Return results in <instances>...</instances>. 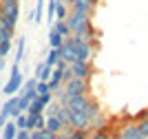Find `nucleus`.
<instances>
[{
  "instance_id": "nucleus-30",
  "label": "nucleus",
  "mask_w": 148,
  "mask_h": 139,
  "mask_svg": "<svg viewBox=\"0 0 148 139\" xmlns=\"http://www.w3.org/2000/svg\"><path fill=\"white\" fill-rule=\"evenodd\" d=\"M71 139H88V130H73Z\"/></svg>"
},
{
  "instance_id": "nucleus-26",
  "label": "nucleus",
  "mask_w": 148,
  "mask_h": 139,
  "mask_svg": "<svg viewBox=\"0 0 148 139\" xmlns=\"http://www.w3.org/2000/svg\"><path fill=\"white\" fill-rule=\"evenodd\" d=\"M36 93H38V95H44V93H51V88H49V84H47V82L38 79V84H36Z\"/></svg>"
},
{
  "instance_id": "nucleus-36",
  "label": "nucleus",
  "mask_w": 148,
  "mask_h": 139,
  "mask_svg": "<svg viewBox=\"0 0 148 139\" xmlns=\"http://www.w3.org/2000/svg\"><path fill=\"white\" fill-rule=\"evenodd\" d=\"M0 2H20V0H0Z\"/></svg>"
},
{
  "instance_id": "nucleus-17",
  "label": "nucleus",
  "mask_w": 148,
  "mask_h": 139,
  "mask_svg": "<svg viewBox=\"0 0 148 139\" xmlns=\"http://www.w3.org/2000/svg\"><path fill=\"white\" fill-rule=\"evenodd\" d=\"M44 7H47V0H38V2H36V9H33V22H42Z\"/></svg>"
},
{
  "instance_id": "nucleus-19",
  "label": "nucleus",
  "mask_w": 148,
  "mask_h": 139,
  "mask_svg": "<svg viewBox=\"0 0 148 139\" xmlns=\"http://www.w3.org/2000/svg\"><path fill=\"white\" fill-rule=\"evenodd\" d=\"M47 64L49 66H56L58 62H60V49H53V47H49V53H47Z\"/></svg>"
},
{
  "instance_id": "nucleus-16",
  "label": "nucleus",
  "mask_w": 148,
  "mask_h": 139,
  "mask_svg": "<svg viewBox=\"0 0 148 139\" xmlns=\"http://www.w3.org/2000/svg\"><path fill=\"white\" fill-rule=\"evenodd\" d=\"M58 2L60 0H47V20H49V24H53V20H56V9H58Z\"/></svg>"
},
{
  "instance_id": "nucleus-13",
  "label": "nucleus",
  "mask_w": 148,
  "mask_h": 139,
  "mask_svg": "<svg viewBox=\"0 0 148 139\" xmlns=\"http://www.w3.org/2000/svg\"><path fill=\"white\" fill-rule=\"evenodd\" d=\"M99 113H102L99 104L95 102V99H91V97H88V102H86V108H84V115H86L88 119H93V117H97Z\"/></svg>"
},
{
  "instance_id": "nucleus-21",
  "label": "nucleus",
  "mask_w": 148,
  "mask_h": 139,
  "mask_svg": "<svg viewBox=\"0 0 148 139\" xmlns=\"http://www.w3.org/2000/svg\"><path fill=\"white\" fill-rule=\"evenodd\" d=\"M88 139H111V128H99V130H91Z\"/></svg>"
},
{
  "instance_id": "nucleus-34",
  "label": "nucleus",
  "mask_w": 148,
  "mask_h": 139,
  "mask_svg": "<svg viewBox=\"0 0 148 139\" xmlns=\"http://www.w3.org/2000/svg\"><path fill=\"white\" fill-rule=\"evenodd\" d=\"M88 5H91V7H93V9H95V7H97V5H99V0H88Z\"/></svg>"
},
{
  "instance_id": "nucleus-23",
  "label": "nucleus",
  "mask_w": 148,
  "mask_h": 139,
  "mask_svg": "<svg viewBox=\"0 0 148 139\" xmlns=\"http://www.w3.org/2000/svg\"><path fill=\"white\" fill-rule=\"evenodd\" d=\"M66 16H69V5L60 0V2H58V9H56V20H64Z\"/></svg>"
},
{
  "instance_id": "nucleus-15",
  "label": "nucleus",
  "mask_w": 148,
  "mask_h": 139,
  "mask_svg": "<svg viewBox=\"0 0 148 139\" xmlns=\"http://www.w3.org/2000/svg\"><path fill=\"white\" fill-rule=\"evenodd\" d=\"M64 42V38L60 36V33H58L56 29H53V27H51L49 29V47H53V49H60V44Z\"/></svg>"
},
{
  "instance_id": "nucleus-22",
  "label": "nucleus",
  "mask_w": 148,
  "mask_h": 139,
  "mask_svg": "<svg viewBox=\"0 0 148 139\" xmlns=\"http://www.w3.org/2000/svg\"><path fill=\"white\" fill-rule=\"evenodd\" d=\"M25 44H27L25 38H18V51H16V58H13V62H16V64H20V62H22V58H25Z\"/></svg>"
},
{
  "instance_id": "nucleus-35",
  "label": "nucleus",
  "mask_w": 148,
  "mask_h": 139,
  "mask_svg": "<svg viewBox=\"0 0 148 139\" xmlns=\"http://www.w3.org/2000/svg\"><path fill=\"white\" fill-rule=\"evenodd\" d=\"M5 121H7V119H5V117H2V115H0V128L5 126Z\"/></svg>"
},
{
  "instance_id": "nucleus-6",
  "label": "nucleus",
  "mask_w": 148,
  "mask_h": 139,
  "mask_svg": "<svg viewBox=\"0 0 148 139\" xmlns=\"http://www.w3.org/2000/svg\"><path fill=\"white\" fill-rule=\"evenodd\" d=\"M66 106L71 110H82L84 113V108H86V102H88V95H66Z\"/></svg>"
},
{
  "instance_id": "nucleus-25",
  "label": "nucleus",
  "mask_w": 148,
  "mask_h": 139,
  "mask_svg": "<svg viewBox=\"0 0 148 139\" xmlns=\"http://www.w3.org/2000/svg\"><path fill=\"white\" fill-rule=\"evenodd\" d=\"M27 119H29V115H27V113H20L18 117H13L16 126H18V128H25V130H27Z\"/></svg>"
},
{
  "instance_id": "nucleus-29",
  "label": "nucleus",
  "mask_w": 148,
  "mask_h": 139,
  "mask_svg": "<svg viewBox=\"0 0 148 139\" xmlns=\"http://www.w3.org/2000/svg\"><path fill=\"white\" fill-rule=\"evenodd\" d=\"M16 139H31V130L18 128V130H16Z\"/></svg>"
},
{
  "instance_id": "nucleus-31",
  "label": "nucleus",
  "mask_w": 148,
  "mask_h": 139,
  "mask_svg": "<svg viewBox=\"0 0 148 139\" xmlns=\"http://www.w3.org/2000/svg\"><path fill=\"white\" fill-rule=\"evenodd\" d=\"M42 139H58V135L51 133V130H47V128H42Z\"/></svg>"
},
{
  "instance_id": "nucleus-5",
  "label": "nucleus",
  "mask_w": 148,
  "mask_h": 139,
  "mask_svg": "<svg viewBox=\"0 0 148 139\" xmlns=\"http://www.w3.org/2000/svg\"><path fill=\"white\" fill-rule=\"evenodd\" d=\"M0 13L7 16L9 20L18 22L20 18V2H0Z\"/></svg>"
},
{
  "instance_id": "nucleus-11",
  "label": "nucleus",
  "mask_w": 148,
  "mask_h": 139,
  "mask_svg": "<svg viewBox=\"0 0 148 139\" xmlns=\"http://www.w3.org/2000/svg\"><path fill=\"white\" fill-rule=\"evenodd\" d=\"M51 71H53V66H49L47 62H40V64H36V75H33V77L47 82V79L51 77Z\"/></svg>"
},
{
  "instance_id": "nucleus-24",
  "label": "nucleus",
  "mask_w": 148,
  "mask_h": 139,
  "mask_svg": "<svg viewBox=\"0 0 148 139\" xmlns=\"http://www.w3.org/2000/svg\"><path fill=\"white\" fill-rule=\"evenodd\" d=\"M36 84H38V77H29L27 82H22V88H20L18 93H25V91H33V88H36Z\"/></svg>"
},
{
  "instance_id": "nucleus-12",
  "label": "nucleus",
  "mask_w": 148,
  "mask_h": 139,
  "mask_svg": "<svg viewBox=\"0 0 148 139\" xmlns=\"http://www.w3.org/2000/svg\"><path fill=\"white\" fill-rule=\"evenodd\" d=\"M16 24H18V22H13V20H9L7 16L0 13V31H2V33H9V36L13 38V33H16Z\"/></svg>"
},
{
  "instance_id": "nucleus-20",
  "label": "nucleus",
  "mask_w": 148,
  "mask_h": 139,
  "mask_svg": "<svg viewBox=\"0 0 148 139\" xmlns=\"http://www.w3.org/2000/svg\"><path fill=\"white\" fill-rule=\"evenodd\" d=\"M69 106H64V104H58V110H56V117L62 121V124H69Z\"/></svg>"
},
{
  "instance_id": "nucleus-2",
  "label": "nucleus",
  "mask_w": 148,
  "mask_h": 139,
  "mask_svg": "<svg viewBox=\"0 0 148 139\" xmlns=\"http://www.w3.org/2000/svg\"><path fill=\"white\" fill-rule=\"evenodd\" d=\"M64 86V93L66 95H88L91 93V84L88 79H82V77H71Z\"/></svg>"
},
{
  "instance_id": "nucleus-3",
  "label": "nucleus",
  "mask_w": 148,
  "mask_h": 139,
  "mask_svg": "<svg viewBox=\"0 0 148 139\" xmlns=\"http://www.w3.org/2000/svg\"><path fill=\"white\" fill-rule=\"evenodd\" d=\"M69 126H73V130H88L91 133V119L82 110H71L69 113Z\"/></svg>"
},
{
  "instance_id": "nucleus-37",
  "label": "nucleus",
  "mask_w": 148,
  "mask_h": 139,
  "mask_svg": "<svg viewBox=\"0 0 148 139\" xmlns=\"http://www.w3.org/2000/svg\"><path fill=\"white\" fill-rule=\"evenodd\" d=\"M144 110H146V115H144V119H148V106H146V108H144Z\"/></svg>"
},
{
  "instance_id": "nucleus-1",
  "label": "nucleus",
  "mask_w": 148,
  "mask_h": 139,
  "mask_svg": "<svg viewBox=\"0 0 148 139\" xmlns=\"http://www.w3.org/2000/svg\"><path fill=\"white\" fill-rule=\"evenodd\" d=\"M22 82H25V77H22V73H20V64H16L13 62L11 64V73H9V79L5 82V86H2V91L7 97L13 95V93H18L20 88H22Z\"/></svg>"
},
{
  "instance_id": "nucleus-10",
  "label": "nucleus",
  "mask_w": 148,
  "mask_h": 139,
  "mask_svg": "<svg viewBox=\"0 0 148 139\" xmlns=\"http://www.w3.org/2000/svg\"><path fill=\"white\" fill-rule=\"evenodd\" d=\"M44 128V113L40 115H29L27 119V130H42Z\"/></svg>"
},
{
  "instance_id": "nucleus-18",
  "label": "nucleus",
  "mask_w": 148,
  "mask_h": 139,
  "mask_svg": "<svg viewBox=\"0 0 148 139\" xmlns=\"http://www.w3.org/2000/svg\"><path fill=\"white\" fill-rule=\"evenodd\" d=\"M51 27H53V29H56L62 38H69V36H71V29L66 27V22H64V20H53V24H51Z\"/></svg>"
},
{
  "instance_id": "nucleus-8",
  "label": "nucleus",
  "mask_w": 148,
  "mask_h": 139,
  "mask_svg": "<svg viewBox=\"0 0 148 139\" xmlns=\"http://www.w3.org/2000/svg\"><path fill=\"white\" fill-rule=\"evenodd\" d=\"M64 126H66V124H62V121L58 119L56 115H47V117H44V128H47V130H51V133H56V135H58Z\"/></svg>"
},
{
  "instance_id": "nucleus-39",
  "label": "nucleus",
  "mask_w": 148,
  "mask_h": 139,
  "mask_svg": "<svg viewBox=\"0 0 148 139\" xmlns=\"http://www.w3.org/2000/svg\"><path fill=\"white\" fill-rule=\"evenodd\" d=\"M2 66H5V64H0V71H2Z\"/></svg>"
},
{
  "instance_id": "nucleus-27",
  "label": "nucleus",
  "mask_w": 148,
  "mask_h": 139,
  "mask_svg": "<svg viewBox=\"0 0 148 139\" xmlns=\"http://www.w3.org/2000/svg\"><path fill=\"white\" fill-rule=\"evenodd\" d=\"M137 124V128H139V133L144 135V137L148 139V119H142V121H135Z\"/></svg>"
},
{
  "instance_id": "nucleus-28",
  "label": "nucleus",
  "mask_w": 148,
  "mask_h": 139,
  "mask_svg": "<svg viewBox=\"0 0 148 139\" xmlns=\"http://www.w3.org/2000/svg\"><path fill=\"white\" fill-rule=\"evenodd\" d=\"M9 51H11V40L0 42V53H2V58H5V55H9Z\"/></svg>"
},
{
  "instance_id": "nucleus-7",
  "label": "nucleus",
  "mask_w": 148,
  "mask_h": 139,
  "mask_svg": "<svg viewBox=\"0 0 148 139\" xmlns=\"http://www.w3.org/2000/svg\"><path fill=\"white\" fill-rule=\"evenodd\" d=\"M119 133H122V139H146L142 133H139V128H137L135 121H128Z\"/></svg>"
},
{
  "instance_id": "nucleus-4",
  "label": "nucleus",
  "mask_w": 148,
  "mask_h": 139,
  "mask_svg": "<svg viewBox=\"0 0 148 139\" xmlns=\"http://www.w3.org/2000/svg\"><path fill=\"white\" fill-rule=\"evenodd\" d=\"M69 71L73 73V77H82V79H91L93 77V64L91 62L75 60L73 64H69Z\"/></svg>"
},
{
  "instance_id": "nucleus-40",
  "label": "nucleus",
  "mask_w": 148,
  "mask_h": 139,
  "mask_svg": "<svg viewBox=\"0 0 148 139\" xmlns=\"http://www.w3.org/2000/svg\"><path fill=\"white\" fill-rule=\"evenodd\" d=\"M0 91H2V84H0Z\"/></svg>"
},
{
  "instance_id": "nucleus-33",
  "label": "nucleus",
  "mask_w": 148,
  "mask_h": 139,
  "mask_svg": "<svg viewBox=\"0 0 148 139\" xmlns=\"http://www.w3.org/2000/svg\"><path fill=\"white\" fill-rule=\"evenodd\" d=\"M31 139H42V130H31Z\"/></svg>"
},
{
  "instance_id": "nucleus-9",
  "label": "nucleus",
  "mask_w": 148,
  "mask_h": 139,
  "mask_svg": "<svg viewBox=\"0 0 148 139\" xmlns=\"http://www.w3.org/2000/svg\"><path fill=\"white\" fill-rule=\"evenodd\" d=\"M16 130H18L16 121H13V119H7L5 126L0 128V139H16Z\"/></svg>"
},
{
  "instance_id": "nucleus-32",
  "label": "nucleus",
  "mask_w": 148,
  "mask_h": 139,
  "mask_svg": "<svg viewBox=\"0 0 148 139\" xmlns=\"http://www.w3.org/2000/svg\"><path fill=\"white\" fill-rule=\"evenodd\" d=\"M144 115H146V110H137V113H135V115H133V121H142L144 119Z\"/></svg>"
},
{
  "instance_id": "nucleus-38",
  "label": "nucleus",
  "mask_w": 148,
  "mask_h": 139,
  "mask_svg": "<svg viewBox=\"0 0 148 139\" xmlns=\"http://www.w3.org/2000/svg\"><path fill=\"white\" fill-rule=\"evenodd\" d=\"M62 2H66V5H71V2H73V0H62Z\"/></svg>"
},
{
  "instance_id": "nucleus-14",
  "label": "nucleus",
  "mask_w": 148,
  "mask_h": 139,
  "mask_svg": "<svg viewBox=\"0 0 148 139\" xmlns=\"http://www.w3.org/2000/svg\"><path fill=\"white\" fill-rule=\"evenodd\" d=\"M99 128H111V126H108V119H106L102 113L91 119V130H99ZM111 133H113V130H111Z\"/></svg>"
}]
</instances>
